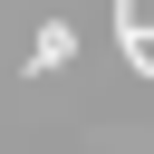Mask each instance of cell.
Instances as JSON below:
<instances>
[{"label": "cell", "mask_w": 154, "mask_h": 154, "mask_svg": "<svg viewBox=\"0 0 154 154\" xmlns=\"http://www.w3.org/2000/svg\"><path fill=\"white\" fill-rule=\"evenodd\" d=\"M67 48H77V29H67V19H38V48H29L19 67H29V77H48V67H67Z\"/></svg>", "instance_id": "obj_1"}]
</instances>
